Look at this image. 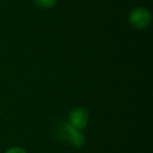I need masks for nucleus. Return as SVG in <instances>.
<instances>
[{"mask_svg":"<svg viewBox=\"0 0 153 153\" xmlns=\"http://www.w3.org/2000/svg\"><path fill=\"white\" fill-rule=\"evenodd\" d=\"M128 23L135 30H146L152 22V15L150 11L144 7H136L128 14Z\"/></svg>","mask_w":153,"mask_h":153,"instance_id":"nucleus-1","label":"nucleus"},{"mask_svg":"<svg viewBox=\"0 0 153 153\" xmlns=\"http://www.w3.org/2000/svg\"><path fill=\"white\" fill-rule=\"evenodd\" d=\"M89 121V115L85 108L83 107H74L70 110L69 114H68V125L71 126L72 128L76 130L82 131L85 129L86 126Z\"/></svg>","mask_w":153,"mask_h":153,"instance_id":"nucleus-2","label":"nucleus"},{"mask_svg":"<svg viewBox=\"0 0 153 153\" xmlns=\"http://www.w3.org/2000/svg\"><path fill=\"white\" fill-rule=\"evenodd\" d=\"M64 134H65L69 144L76 148H81L85 145L86 137L83 134V132L72 128L71 126L68 125V123L64 124Z\"/></svg>","mask_w":153,"mask_h":153,"instance_id":"nucleus-3","label":"nucleus"},{"mask_svg":"<svg viewBox=\"0 0 153 153\" xmlns=\"http://www.w3.org/2000/svg\"><path fill=\"white\" fill-rule=\"evenodd\" d=\"M33 1L37 7L43 10L53 9L57 3V0H33Z\"/></svg>","mask_w":153,"mask_h":153,"instance_id":"nucleus-4","label":"nucleus"},{"mask_svg":"<svg viewBox=\"0 0 153 153\" xmlns=\"http://www.w3.org/2000/svg\"><path fill=\"white\" fill-rule=\"evenodd\" d=\"M4 153H27L25 151V149L21 148V147H18V146H14L9 148Z\"/></svg>","mask_w":153,"mask_h":153,"instance_id":"nucleus-5","label":"nucleus"}]
</instances>
